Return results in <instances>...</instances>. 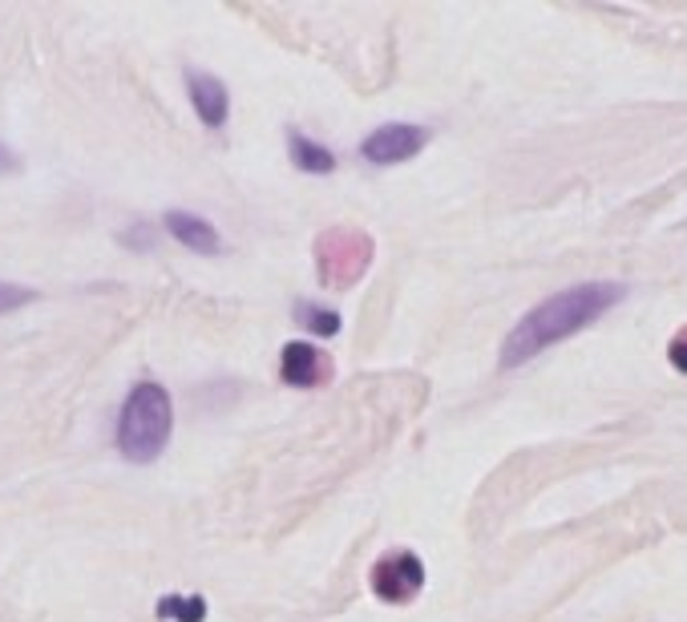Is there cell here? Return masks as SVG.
Here are the masks:
<instances>
[{
    "instance_id": "obj_11",
    "label": "cell",
    "mask_w": 687,
    "mask_h": 622,
    "mask_svg": "<svg viewBox=\"0 0 687 622\" xmlns=\"http://www.w3.org/2000/svg\"><path fill=\"white\" fill-rule=\"evenodd\" d=\"M296 319L308 331H316V336H336V331H340V312L320 307V304H308V299H299L296 304Z\"/></svg>"
},
{
    "instance_id": "obj_8",
    "label": "cell",
    "mask_w": 687,
    "mask_h": 622,
    "mask_svg": "<svg viewBox=\"0 0 687 622\" xmlns=\"http://www.w3.org/2000/svg\"><path fill=\"white\" fill-rule=\"evenodd\" d=\"M167 235H175L178 243L187 251H194V255H219V251H223L219 231H214L207 219H199V214H190V211L167 214Z\"/></svg>"
},
{
    "instance_id": "obj_1",
    "label": "cell",
    "mask_w": 687,
    "mask_h": 622,
    "mask_svg": "<svg viewBox=\"0 0 687 622\" xmlns=\"http://www.w3.org/2000/svg\"><path fill=\"white\" fill-rule=\"evenodd\" d=\"M627 287L611 280H591L562 287L550 299H542L538 307H530L526 316L514 324V331L501 340V368H518L533 356H542L546 348L579 336L582 328H591L594 319L606 316L611 307L623 304Z\"/></svg>"
},
{
    "instance_id": "obj_13",
    "label": "cell",
    "mask_w": 687,
    "mask_h": 622,
    "mask_svg": "<svg viewBox=\"0 0 687 622\" xmlns=\"http://www.w3.org/2000/svg\"><path fill=\"white\" fill-rule=\"evenodd\" d=\"M121 243H126V247H138V251H150V247H155V226L138 223L134 231H126V235H121Z\"/></svg>"
},
{
    "instance_id": "obj_4",
    "label": "cell",
    "mask_w": 687,
    "mask_h": 622,
    "mask_svg": "<svg viewBox=\"0 0 687 622\" xmlns=\"http://www.w3.org/2000/svg\"><path fill=\"white\" fill-rule=\"evenodd\" d=\"M372 590H377L380 602H392V607L413 602L416 594L425 590V562H421L413 550L384 554V558L372 566Z\"/></svg>"
},
{
    "instance_id": "obj_2",
    "label": "cell",
    "mask_w": 687,
    "mask_h": 622,
    "mask_svg": "<svg viewBox=\"0 0 687 622\" xmlns=\"http://www.w3.org/2000/svg\"><path fill=\"white\" fill-rule=\"evenodd\" d=\"M170 433H175V404H170V392L162 384H155V380L134 384L118 417L121 457L138 461V465H150V461H158V453L170 445Z\"/></svg>"
},
{
    "instance_id": "obj_15",
    "label": "cell",
    "mask_w": 687,
    "mask_h": 622,
    "mask_svg": "<svg viewBox=\"0 0 687 622\" xmlns=\"http://www.w3.org/2000/svg\"><path fill=\"white\" fill-rule=\"evenodd\" d=\"M17 170H21V158L0 141V175H17Z\"/></svg>"
},
{
    "instance_id": "obj_6",
    "label": "cell",
    "mask_w": 687,
    "mask_h": 622,
    "mask_svg": "<svg viewBox=\"0 0 687 622\" xmlns=\"http://www.w3.org/2000/svg\"><path fill=\"white\" fill-rule=\"evenodd\" d=\"M279 376H284V384H292V388H316L332 376V365L324 360L320 348L296 340V344H284V356H279Z\"/></svg>"
},
{
    "instance_id": "obj_10",
    "label": "cell",
    "mask_w": 687,
    "mask_h": 622,
    "mask_svg": "<svg viewBox=\"0 0 687 622\" xmlns=\"http://www.w3.org/2000/svg\"><path fill=\"white\" fill-rule=\"evenodd\" d=\"M158 614L170 622H202L207 619V602L199 594H167L158 602Z\"/></svg>"
},
{
    "instance_id": "obj_3",
    "label": "cell",
    "mask_w": 687,
    "mask_h": 622,
    "mask_svg": "<svg viewBox=\"0 0 687 622\" xmlns=\"http://www.w3.org/2000/svg\"><path fill=\"white\" fill-rule=\"evenodd\" d=\"M372 255H377V243L360 226H328L316 239V280L328 292H348L368 275Z\"/></svg>"
},
{
    "instance_id": "obj_5",
    "label": "cell",
    "mask_w": 687,
    "mask_h": 622,
    "mask_svg": "<svg viewBox=\"0 0 687 622\" xmlns=\"http://www.w3.org/2000/svg\"><path fill=\"white\" fill-rule=\"evenodd\" d=\"M425 141H429L425 126H413V122H392V126L372 129V134L360 141V158L372 162V166H397V162L416 158V154L425 150Z\"/></svg>"
},
{
    "instance_id": "obj_7",
    "label": "cell",
    "mask_w": 687,
    "mask_h": 622,
    "mask_svg": "<svg viewBox=\"0 0 687 622\" xmlns=\"http://www.w3.org/2000/svg\"><path fill=\"white\" fill-rule=\"evenodd\" d=\"M187 89H190V106L199 114L202 126L219 129L226 122V109H231V97H226V85L211 73H187Z\"/></svg>"
},
{
    "instance_id": "obj_9",
    "label": "cell",
    "mask_w": 687,
    "mask_h": 622,
    "mask_svg": "<svg viewBox=\"0 0 687 622\" xmlns=\"http://www.w3.org/2000/svg\"><path fill=\"white\" fill-rule=\"evenodd\" d=\"M287 150H292V162L304 175H332L336 170V154L328 146H320V141H311L308 134H299V129L287 134Z\"/></svg>"
},
{
    "instance_id": "obj_14",
    "label": "cell",
    "mask_w": 687,
    "mask_h": 622,
    "mask_svg": "<svg viewBox=\"0 0 687 622\" xmlns=\"http://www.w3.org/2000/svg\"><path fill=\"white\" fill-rule=\"evenodd\" d=\"M667 360H672V368H676V372L687 376V328H679L676 340L667 344Z\"/></svg>"
},
{
    "instance_id": "obj_12",
    "label": "cell",
    "mask_w": 687,
    "mask_h": 622,
    "mask_svg": "<svg viewBox=\"0 0 687 622\" xmlns=\"http://www.w3.org/2000/svg\"><path fill=\"white\" fill-rule=\"evenodd\" d=\"M33 299V292L29 287H17V283H0V316L4 312H17V307H24Z\"/></svg>"
}]
</instances>
